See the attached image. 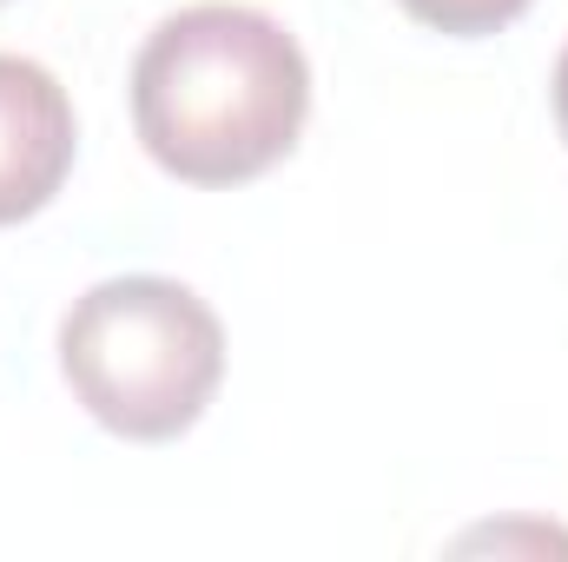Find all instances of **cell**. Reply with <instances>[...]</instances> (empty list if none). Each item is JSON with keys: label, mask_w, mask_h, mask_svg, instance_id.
Segmentation results:
<instances>
[{"label": "cell", "mask_w": 568, "mask_h": 562, "mask_svg": "<svg viewBox=\"0 0 568 562\" xmlns=\"http://www.w3.org/2000/svg\"><path fill=\"white\" fill-rule=\"evenodd\" d=\"M410 20H424L436 33H456V40H476V33H496L509 27L516 13H529V0H397Z\"/></svg>", "instance_id": "obj_4"}, {"label": "cell", "mask_w": 568, "mask_h": 562, "mask_svg": "<svg viewBox=\"0 0 568 562\" xmlns=\"http://www.w3.org/2000/svg\"><path fill=\"white\" fill-rule=\"evenodd\" d=\"M311 60L272 13L199 0L165 13L133 60V133L185 185H245L304 133Z\"/></svg>", "instance_id": "obj_1"}, {"label": "cell", "mask_w": 568, "mask_h": 562, "mask_svg": "<svg viewBox=\"0 0 568 562\" xmlns=\"http://www.w3.org/2000/svg\"><path fill=\"white\" fill-rule=\"evenodd\" d=\"M60 371L87 418L126 443H172L225 378V324L179 279H106L60 318Z\"/></svg>", "instance_id": "obj_2"}, {"label": "cell", "mask_w": 568, "mask_h": 562, "mask_svg": "<svg viewBox=\"0 0 568 562\" xmlns=\"http://www.w3.org/2000/svg\"><path fill=\"white\" fill-rule=\"evenodd\" d=\"M73 100L67 87L20 53H0V225L33 219L73 172Z\"/></svg>", "instance_id": "obj_3"}, {"label": "cell", "mask_w": 568, "mask_h": 562, "mask_svg": "<svg viewBox=\"0 0 568 562\" xmlns=\"http://www.w3.org/2000/svg\"><path fill=\"white\" fill-rule=\"evenodd\" d=\"M556 127H562V140H568V47H562V60H556Z\"/></svg>", "instance_id": "obj_5"}]
</instances>
